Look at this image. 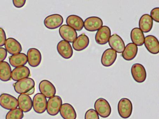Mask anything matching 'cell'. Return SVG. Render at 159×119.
<instances>
[{
	"label": "cell",
	"mask_w": 159,
	"mask_h": 119,
	"mask_svg": "<svg viewBox=\"0 0 159 119\" xmlns=\"http://www.w3.org/2000/svg\"><path fill=\"white\" fill-rule=\"evenodd\" d=\"M63 21V18L60 15L52 14L45 18L44 24L48 29L53 30L60 27L62 24Z\"/></svg>",
	"instance_id": "9"
},
{
	"label": "cell",
	"mask_w": 159,
	"mask_h": 119,
	"mask_svg": "<svg viewBox=\"0 0 159 119\" xmlns=\"http://www.w3.org/2000/svg\"><path fill=\"white\" fill-rule=\"evenodd\" d=\"M59 32L61 38L68 42H73L77 37L78 34L76 31L68 25L61 26Z\"/></svg>",
	"instance_id": "8"
},
{
	"label": "cell",
	"mask_w": 159,
	"mask_h": 119,
	"mask_svg": "<svg viewBox=\"0 0 159 119\" xmlns=\"http://www.w3.org/2000/svg\"><path fill=\"white\" fill-rule=\"evenodd\" d=\"M39 91L46 98H50L55 96L56 90L53 84L47 80H43L39 83Z\"/></svg>",
	"instance_id": "10"
},
{
	"label": "cell",
	"mask_w": 159,
	"mask_h": 119,
	"mask_svg": "<svg viewBox=\"0 0 159 119\" xmlns=\"http://www.w3.org/2000/svg\"><path fill=\"white\" fill-rule=\"evenodd\" d=\"M84 119H99V117L95 110L90 109L87 111L86 112Z\"/></svg>",
	"instance_id": "30"
},
{
	"label": "cell",
	"mask_w": 159,
	"mask_h": 119,
	"mask_svg": "<svg viewBox=\"0 0 159 119\" xmlns=\"http://www.w3.org/2000/svg\"><path fill=\"white\" fill-rule=\"evenodd\" d=\"M138 51L137 46L133 43H129L125 46L122 55L125 60L131 61L136 56Z\"/></svg>",
	"instance_id": "24"
},
{
	"label": "cell",
	"mask_w": 159,
	"mask_h": 119,
	"mask_svg": "<svg viewBox=\"0 0 159 119\" xmlns=\"http://www.w3.org/2000/svg\"><path fill=\"white\" fill-rule=\"evenodd\" d=\"M66 23L68 25L77 31H80L84 26V21L77 15H72L68 16L66 19Z\"/></svg>",
	"instance_id": "22"
},
{
	"label": "cell",
	"mask_w": 159,
	"mask_h": 119,
	"mask_svg": "<svg viewBox=\"0 0 159 119\" xmlns=\"http://www.w3.org/2000/svg\"><path fill=\"white\" fill-rule=\"evenodd\" d=\"M19 108L23 112H29L33 107V102L31 98L26 94H20L18 98Z\"/></svg>",
	"instance_id": "18"
},
{
	"label": "cell",
	"mask_w": 159,
	"mask_h": 119,
	"mask_svg": "<svg viewBox=\"0 0 159 119\" xmlns=\"http://www.w3.org/2000/svg\"><path fill=\"white\" fill-rule=\"evenodd\" d=\"M60 113L64 119H76L77 114L74 107L70 103H64L60 108Z\"/></svg>",
	"instance_id": "21"
},
{
	"label": "cell",
	"mask_w": 159,
	"mask_h": 119,
	"mask_svg": "<svg viewBox=\"0 0 159 119\" xmlns=\"http://www.w3.org/2000/svg\"><path fill=\"white\" fill-rule=\"evenodd\" d=\"M153 20L148 14L143 15L140 18L139 25L140 29L144 33H148L152 29Z\"/></svg>",
	"instance_id": "26"
},
{
	"label": "cell",
	"mask_w": 159,
	"mask_h": 119,
	"mask_svg": "<svg viewBox=\"0 0 159 119\" xmlns=\"http://www.w3.org/2000/svg\"><path fill=\"white\" fill-rule=\"evenodd\" d=\"M130 38L133 43L137 46H142L144 44L145 36L139 28H134L132 30L130 33Z\"/></svg>",
	"instance_id": "27"
},
{
	"label": "cell",
	"mask_w": 159,
	"mask_h": 119,
	"mask_svg": "<svg viewBox=\"0 0 159 119\" xmlns=\"http://www.w3.org/2000/svg\"><path fill=\"white\" fill-rule=\"evenodd\" d=\"M109 44L112 50L116 53H121L124 51L125 45L124 40L118 35L114 34L111 36L109 40Z\"/></svg>",
	"instance_id": "15"
},
{
	"label": "cell",
	"mask_w": 159,
	"mask_h": 119,
	"mask_svg": "<svg viewBox=\"0 0 159 119\" xmlns=\"http://www.w3.org/2000/svg\"><path fill=\"white\" fill-rule=\"evenodd\" d=\"M33 107L35 112L42 114L47 110V100L44 95L41 93L35 94L33 98Z\"/></svg>",
	"instance_id": "6"
},
{
	"label": "cell",
	"mask_w": 159,
	"mask_h": 119,
	"mask_svg": "<svg viewBox=\"0 0 159 119\" xmlns=\"http://www.w3.org/2000/svg\"><path fill=\"white\" fill-rule=\"evenodd\" d=\"M144 45L147 50L151 54H157L159 52V43L154 36L148 35L145 38Z\"/></svg>",
	"instance_id": "17"
},
{
	"label": "cell",
	"mask_w": 159,
	"mask_h": 119,
	"mask_svg": "<svg viewBox=\"0 0 159 119\" xmlns=\"http://www.w3.org/2000/svg\"><path fill=\"white\" fill-rule=\"evenodd\" d=\"M9 63L14 68L24 66L28 61L27 57L24 53H20L9 57Z\"/></svg>",
	"instance_id": "25"
},
{
	"label": "cell",
	"mask_w": 159,
	"mask_h": 119,
	"mask_svg": "<svg viewBox=\"0 0 159 119\" xmlns=\"http://www.w3.org/2000/svg\"><path fill=\"white\" fill-rule=\"evenodd\" d=\"M7 52L6 49L0 48V63L3 62L7 58Z\"/></svg>",
	"instance_id": "33"
},
{
	"label": "cell",
	"mask_w": 159,
	"mask_h": 119,
	"mask_svg": "<svg viewBox=\"0 0 159 119\" xmlns=\"http://www.w3.org/2000/svg\"><path fill=\"white\" fill-rule=\"evenodd\" d=\"M94 107L96 112L101 117L106 118L109 117L111 112L109 103L106 99L100 98L94 103Z\"/></svg>",
	"instance_id": "2"
},
{
	"label": "cell",
	"mask_w": 159,
	"mask_h": 119,
	"mask_svg": "<svg viewBox=\"0 0 159 119\" xmlns=\"http://www.w3.org/2000/svg\"><path fill=\"white\" fill-rule=\"evenodd\" d=\"M27 57L28 63L30 66L33 68L39 66L42 61V54L37 49H30L27 51Z\"/></svg>",
	"instance_id": "12"
},
{
	"label": "cell",
	"mask_w": 159,
	"mask_h": 119,
	"mask_svg": "<svg viewBox=\"0 0 159 119\" xmlns=\"http://www.w3.org/2000/svg\"><path fill=\"white\" fill-rule=\"evenodd\" d=\"M57 50L60 55L64 59H70L72 56L73 51L70 43L62 40L57 44Z\"/></svg>",
	"instance_id": "13"
},
{
	"label": "cell",
	"mask_w": 159,
	"mask_h": 119,
	"mask_svg": "<svg viewBox=\"0 0 159 119\" xmlns=\"http://www.w3.org/2000/svg\"><path fill=\"white\" fill-rule=\"evenodd\" d=\"M15 7L17 8H20L24 6L26 2V1H16L14 0L12 1Z\"/></svg>",
	"instance_id": "34"
},
{
	"label": "cell",
	"mask_w": 159,
	"mask_h": 119,
	"mask_svg": "<svg viewBox=\"0 0 159 119\" xmlns=\"http://www.w3.org/2000/svg\"><path fill=\"white\" fill-rule=\"evenodd\" d=\"M30 69L27 67L22 66L15 68L13 70L11 77L15 81L27 78L30 76Z\"/></svg>",
	"instance_id": "20"
},
{
	"label": "cell",
	"mask_w": 159,
	"mask_h": 119,
	"mask_svg": "<svg viewBox=\"0 0 159 119\" xmlns=\"http://www.w3.org/2000/svg\"><path fill=\"white\" fill-rule=\"evenodd\" d=\"M111 35V31L110 28L107 26H103L96 33L95 36L96 43L100 45H106L108 42Z\"/></svg>",
	"instance_id": "14"
},
{
	"label": "cell",
	"mask_w": 159,
	"mask_h": 119,
	"mask_svg": "<svg viewBox=\"0 0 159 119\" xmlns=\"http://www.w3.org/2000/svg\"><path fill=\"white\" fill-rule=\"evenodd\" d=\"M103 25L102 20L99 17H90L84 21V28L89 32H94L98 31Z\"/></svg>",
	"instance_id": "11"
},
{
	"label": "cell",
	"mask_w": 159,
	"mask_h": 119,
	"mask_svg": "<svg viewBox=\"0 0 159 119\" xmlns=\"http://www.w3.org/2000/svg\"><path fill=\"white\" fill-rule=\"evenodd\" d=\"M35 83L34 80L27 78L20 80L14 84L15 91L19 94L32 95L35 92Z\"/></svg>",
	"instance_id": "1"
},
{
	"label": "cell",
	"mask_w": 159,
	"mask_h": 119,
	"mask_svg": "<svg viewBox=\"0 0 159 119\" xmlns=\"http://www.w3.org/2000/svg\"><path fill=\"white\" fill-rule=\"evenodd\" d=\"M133 105L131 101L126 98L120 99L118 104V111L120 117L123 118H129L133 111Z\"/></svg>",
	"instance_id": "3"
},
{
	"label": "cell",
	"mask_w": 159,
	"mask_h": 119,
	"mask_svg": "<svg viewBox=\"0 0 159 119\" xmlns=\"http://www.w3.org/2000/svg\"><path fill=\"white\" fill-rule=\"evenodd\" d=\"M117 57V54L116 51L112 49H107L102 54V64L105 67L111 66L116 60Z\"/></svg>",
	"instance_id": "16"
},
{
	"label": "cell",
	"mask_w": 159,
	"mask_h": 119,
	"mask_svg": "<svg viewBox=\"0 0 159 119\" xmlns=\"http://www.w3.org/2000/svg\"><path fill=\"white\" fill-rule=\"evenodd\" d=\"M133 79L139 83L145 81L147 77V72L142 64L136 63L133 64L131 69Z\"/></svg>",
	"instance_id": "5"
},
{
	"label": "cell",
	"mask_w": 159,
	"mask_h": 119,
	"mask_svg": "<svg viewBox=\"0 0 159 119\" xmlns=\"http://www.w3.org/2000/svg\"><path fill=\"white\" fill-rule=\"evenodd\" d=\"M89 40L88 36L83 33L76 39L73 43V47L77 51L83 50L88 47Z\"/></svg>",
	"instance_id": "23"
},
{
	"label": "cell",
	"mask_w": 159,
	"mask_h": 119,
	"mask_svg": "<svg viewBox=\"0 0 159 119\" xmlns=\"http://www.w3.org/2000/svg\"><path fill=\"white\" fill-rule=\"evenodd\" d=\"M5 47L6 50L12 55L20 53L22 50V46L20 43L12 38L7 39L5 43Z\"/></svg>",
	"instance_id": "19"
},
{
	"label": "cell",
	"mask_w": 159,
	"mask_h": 119,
	"mask_svg": "<svg viewBox=\"0 0 159 119\" xmlns=\"http://www.w3.org/2000/svg\"><path fill=\"white\" fill-rule=\"evenodd\" d=\"M0 106L5 109L11 110L18 107V102L12 95L3 93L0 95Z\"/></svg>",
	"instance_id": "7"
},
{
	"label": "cell",
	"mask_w": 159,
	"mask_h": 119,
	"mask_svg": "<svg viewBox=\"0 0 159 119\" xmlns=\"http://www.w3.org/2000/svg\"><path fill=\"white\" fill-rule=\"evenodd\" d=\"M6 40V35L4 30L0 27V47L3 46Z\"/></svg>",
	"instance_id": "32"
},
{
	"label": "cell",
	"mask_w": 159,
	"mask_h": 119,
	"mask_svg": "<svg viewBox=\"0 0 159 119\" xmlns=\"http://www.w3.org/2000/svg\"><path fill=\"white\" fill-rule=\"evenodd\" d=\"M62 100L58 96H54L49 98L47 102V110L49 115L54 116L59 112Z\"/></svg>",
	"instance_id": "4"
},
{
	"label": "cell",
	"mask_w": 159,
	"mask_h": 119,
	"mask_svg": "<svg viewBox=\"0 0 159 119\" xmlns=\"http://www.w3.org/2000/svg\"><path fill=\"white\" fill-rule=\"evenodd\" d=\"M150 17L155 21L159 22V8L156 7L151 10L150 12Z\"/></svg>",
	"instance_id": "31"
},
{
	"label": "cell",
	"mask_w": 159,
	"mask_h": 119,
	"mask_svg": "<svg viewBox=\"0 0 159 119\" xmlns=\"http://www.w3.org/2000/svg\"><path fill=\"white\" fill-rule=\"evenodd\" d=\"M24 117L23 111L20 108H16L11 110L7 112L6 117V119H22Z\"/></svg>",
	"instance_id": "29"
},
{
	"label": "cell",
	"mask_w": 159,
	"mask_h": 119,
	"mask_svg": "<svg viewBox=\"0 0 159 119\" xmlns=\"http://www.w3.org/2000/svg\"><path fill=\"white\" fill-rule=\"evenodd\" d=\"M11 69L8 63L3 61L0 63V80L7 82L11 79Z\"/></svg>",
	"instance_id": "28"
}]
</instances>
